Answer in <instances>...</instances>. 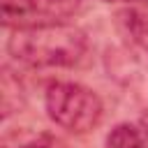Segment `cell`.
Returning a JSON list of instances; mask_svg holds the SVG:
<instances>
[{
    "label": "cell",
    "instance_id": "obj_1",
    "mask_svg": "<svg viewBox=\"0 0 148 148\" xmlns=\"http://www.w3.org/2000/svg\"><path fill=\"white\" fill-rule=\"evenodd\" d=\"M86 49V35L67 23L21 28L7 42L9 56L30 67H72L83 58Z\"/></svg>",
    "mask_w": 148,
    "mask_h": 148
},
{
    "label": "cell",
    "instance_id": "obj_2",
    "mask_svg": "<svg viewBox=\"0 0 148 148\" xmlns=\"http://www.w3.org/2000/svg\"><path fill=\"white\" fill-rule=\"evenodd\" d=\"M46 113L49 118L72 132V134H86L95 130L102 120V99L86 86L81 83H69V81H56L46 88L44 95Z\"/></svg>",
    "mask_w": 148,
    "mask_h": 148
},
{
    "label": "cell",
    "instance_id": "obj_3",
    "mask_svg": "<svg viewBox=\"0 0 148 148\" xmlns=\"http://www.w3.org/2000/svg\"><path fill=\"white\" fill-rule=\"evenodd\" d=\"M76 7L79 0H2V21L16 30L65 23Z\"/></svg>",
    "mask_w": 148,
    "mask_h": 148
},
{
    "label": "cell",
    "instance_id": "obj_4",
    "mask_svg": "<svg viewBox=\"0 0 148 148\" xmlns=\"http://www.w3.org/2000/svg\"><path fill=\"white\" fill-rule=\"evenodd\" d=\"M118 25L125 32V37H130L132 44L148 51V9L127 7L118 12Z\"/></svg>",
    "mask_w": 148,
    "mask_h": 148
},
{
    "label": "cell",
    "instance_id": "obj_5",
    "mask_svg": "<svg viewBox=\"0 0 148 148\" xmlns=\"http://www.w3.org/2000/svg\"><path fill=\"white\" fill-rule=\"evenodd\" d=\"M106 148H143L141 130L130 123L116 125L106 136Z\"/></svg>",
    "mask_w": 148,
    "mask_h": 148
},
{
    "label": "cell",
    "instance_id": "obj_6",
    "mask_svg": "<svg viewBox=\"0 0 148 148\" xmlns=\"http://www.w3.org/2000/svg\"><path fill=\"white\" fill-rule=\"evenodd\" d=\"M21 148H69L65 141H60V139H56V136H49V134H42V136H37V139H32L30 143H25V146H21Z\"/></svg>",
    "mask_w": 148,
    "mask_h": 148
},
{
    "label": "cell",
    "instance_id": "obj_7",
    "mask_svg": "<svg viewBox=\"0 0 148 148\" xmlns=\"http://www.w3.org/2000/svg\"><path fill=\"white\" fill-rule=\"evenodd\" d=\"M139 130H141V136H143V148H148V111L141 116V120H139Z\"/></svg>",
    "mask_w": 148,
    "mask_h": 148
},
{
    "label": "cell",
    "instance_id": "obj_8",
    "mask_svg": "<svg viewBox=\"0 0 148 148\" xmlns=\"http://www.w3.org/2000/svg\"><path fill=\"white\" fill-rule=\"evenodd\" d=\"M130 2H143V0H130Z\"/></svg>",
    "mask_w": 148,
    "mask_h": 148
}]
</instances>
